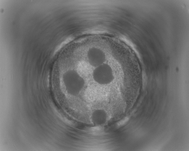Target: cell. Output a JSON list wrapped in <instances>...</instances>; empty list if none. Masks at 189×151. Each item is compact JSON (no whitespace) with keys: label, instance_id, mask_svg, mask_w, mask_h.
Segmentation results:
<instances>
[{"label":"cell","instance_id":"5b68a950","mask_svg":"<svg viewBox=\"0 0 189 151\" xmlns=\"http://www.w3.org/2000/svg\"><path fill=\"white\" fill-rule=\"evenodd\" d=\"M129 119V118L128 117H125L118 122L117 124V126L118 127H120L123 126L128 121Z\"/></svg>","mask_w":189,"mask_h":151},{"label":"cell","instance_id":"3957f363","mask_svg":"<svg viewBox=\"0 0 189 151\" xmlns=\"http://www.w3.org/2000/svg\"><path fill=\"white\" fill-rule=\"evenodd\" d=\"M87 56L90 64L96 67L104 63L106 59L105 53L101 49L95 47L89 50Z\"/></svg>","mask_w":189,"mask_h":151},{"label":"cell","instance_id":"6da1fadb","mask_svg":"<svg viewBox=\"0 0 189 151\" xmlns=\"http://www.w3.org/2000/svg\"><path fill=\"white\" fill-rule=\"evenodd\" d=\"M63 80L67 92L71 95H78L85 84L83 78L75 70H70L64 73Z\"/></svg>","mask_w":189,"mask_h":151},{"label":"cell","instance_id":"277c9868","mask_svg":"<svg viewBox=\"0 0 189 151\" xmlns=\"http://www.w3.org/2000/svg\"><path fill=\"white\" fill-rule=\"evenodd\" d=\"M93 123L96 125H100L104 124L106 121L107 114L103 110L98 109L95 110L92 115Z\"/></svg>","mask_w":189,"mask_h":151},{"label":"cell","instance_id":"7a4b0ae2","mask_svg":"<svg viewBox=\"0 0 189 151\" xmlns=\"http://www.w3.org/2000/svg\"><path fill=\"white\" fill-rule=\"evenodd\" d=\"M92 75L94 81L100 85L110 83L114 78L111 67L105 63L96 67L93 71Z\"/></svg>","mask_w":189,"mask_h":151}]
</instances>
